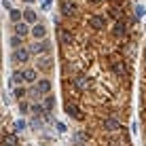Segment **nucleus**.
<instances>
[{
  "label": "nucleus",
  "mask_w": 146,
  "mask_h": 146,
  "mask_svg": "<svg viewBox=\"0 0 146 146\" xmlns=\"http://www.w3.org/2000/svg\"><path fill=\"white\" fill-rule=\"evenodd\" d=\"M30 59V53L26 51V49H15L13 51V62L15 64H26Z\"/></svg>",
  "instance_id": "20e7f679"
},
{
  "label": "nucleus",
  "mask_w": 146,
  "mask_h": 146,
  "mask_svg": "<svg viewBox=\"0 0 146 146\" xmlns=\"http://www.w3.org/2000/svg\"><path fill=\"white\" fill-rule=\"evenodd\" d=\"M11 19H13V21H17V19H19V11H15V9H11Z\"/></svg>",
  "instance_id": "ddd939ff"
},
{
  "label": "nucleus",
  "mask_w": 146,
  "mask_h": 146,
  "mask_svg": "<svg viewBox=\"0 0 146 146\" xmlns=\"http://www.w3.org/2000/svg\"><path fill=\"white\" fill-rule=\"evenodd\" d=\"M72 146H87V144H72Z\"/></svg>",
  "instance_id": "4468645a"
},
{
  "label": "nucleus",
  "mask_w": 146,
  "mask_h": 146,
  "mask_svg": "<svg viewBox=\"0 0 146 146\" xmlns=\"http://www.w3.org/2000/svg\"><path fill=\"white\" fill-rule=\"evenodd\" d=\"M51 51V42L49 40H42V42L34 44V53H49Z\"/></svg>",
  "instance_id": "423d86ee"
},
{
  "label": "nucleus",
  "mask_w": 146,
  "mask_h": 146,
  "mask_svg": "<svg viewBox=\"0 0 146 146\" xmlns=\"http://www.w3.org/2000/svg\"><path fill=\"white\" fill-rule=\"evenodd\" d=\"M51 62H53L51 57H40L38 62H36V68L42 70L44 74H51V70H53V64H51Z\"/></svg>",
  "instance_id": "7ed1b4c3"
},
{
  "label": "nucleus",
  "mask_w": 146,
  "mask_h": 146,
  "mask_svg": "<svg viewBox=\"0 0 146 146\" xmlns=\"http://www.w3.org/2000/svg\"><path fill=\"white\" fill-rule=\"evenodd\" d=\"M55 40L62 106L72 140H106L129 131L142 26L135 0H57Z\"/></svg>",
  "instance_id": "f257e3e1"
},
{
  "label": "nucleus",
  "mask_w": 146,
  "mask_h": 146,
  "mask_svg": "<svg viewBox=\"0 0 146 146\" xmlns=\"http://www.w3.org/2000/svg\"><path fill=\"white\" fill-rule=\"evenodd\" d=\"M36 91H38V95H47L49 91H51V83H49V80H38Z\"/></svg>",
  "instance_id": "39448f33"
},
{
  "label": "nucleus",
  "mask_w": 146,
  "mask_h": 146,
  "mask_svg": "<svg viewBox=\"0 0 146 146\" xmlns=\"http://www.w3.org/2000/svg\"><path fill=\"white\" fill-rule=\"evenodd\" d=\"M26 19H28V21H34V19H36V15H34L32 11H26Z\"/></svg>",
  "instance_id": "f8f14e48"
},
{
  "label": "nucleus",
  "mask_w": 146,
  "mask_h": 146,
  "mask_svg": "<svg viewBox=\"0 0 146 146\" xmlns=\"http://www.w3.org/2000/svg\"><path fill=\"white\" fill-rule=\"evenodd\" d=\"M44 106H47V110H53V108H55V95H47Z\"/></svg>",
  "instance_id": "9b49d317"
},
{
  "label": "nucleus",
  "mask_w": 146,
  "mask_h": 146,
  "mask_svg": "<svg viewBox=\"0 0 146 146\" xmlns=\"http://www.w3.org/2000/svg\"><path fill=\"white\" fill-rule=\"evenodd\" d=\"M15 32H17L19 34V36H26V34H28V26H26V23H17V26H15Z\"/></svg>",
  "instance_id": "9d476101"
},
{
  "label": "nucleus",
  "mask_w": 146,
  "mask_h": 146,
  "mask_svg": "<svg viewBox=\"0 0 146 146\" xmlns=\"http://www.w3.org/2000/svg\"><path fill=\"white\" fill-rule=\"evenodd\" d=\"M138 119H140V135L142 144L146 146V38L140 55V70H138Z\"/></svg>",
  "instance_id": "f03ea898"
},
{
  "label": "nucleus",
  "mask_w": 146,
  "mask_h": 146,
  "mask_svg": "<svg viewBox=\"0 0 146 146\" xmlns=\"http://www.w3.org/2000/svg\"><path fill=\"white\" fill-rule=\"evenodd\" d=\"M2 146H17V138H15L13 133L4 135V138H2Z\"/></svg>",
  "instance_id": "1a4fd4ad"
},
{
  "label": "nucleus",
  "mask_w": 146,
  "mask_h": 146,
  "mask_svg": "<svg viewBox=\"0 0 146 146\" xmlns=\"http://www.w3.org/2000/svg\"><path fill=\"white\" fill-rule=\"evenodd\" d=\"M36 76H38L36 70H23V72H21V78L26 80V83H34V80H36Z\"/></svg>",
  "instance_id": "6e6552de"
},
{
  "label": "nucleus",
  "mask_w": 146,
  "mask_h": 146,
  "mask_svg": "<svg viewBox=\"0 0 146 146\" xmlns=\"http://www.w3.org/2000/svg\"><path fill=\"white\" fill-rule=\"evenodd\" d=\"M23 2H34V0H23Z\"/></svg>",
  "instance_id": "2eb2a0df"
},
{
  "label": "nucleus",
  "mask_w": 146,
  "mask_h": 146,
  "mask_svg": "<svg viewBox=\"0 0 146 146\" xmlns=\"http://www.w3.org/2000/svg\"><path fill=\"white\" fill-rule=\"evenodd\" d=\"M32 34H34V38H44V34H47V28H44L42 23H36V26L32 28Z\"/></svg>",
  "instance_id": "0eeeda50"
}]
</instances>
